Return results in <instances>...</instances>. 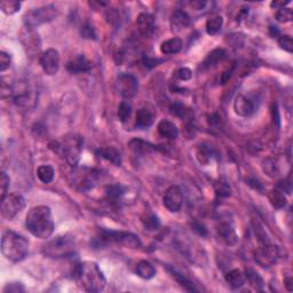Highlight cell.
I'll use <instances>...</instances> for the list:
<instances>
[{"instance_id": "obj_8", "label": "cell", "mask_w": 293, "mask_h": 293, "mask_svg": "<svg viewBox=\"0 0 293 293\" xmlns=\"http://www.w3.org/2000/svg\"><path fill=\"white\" fill-rule=\"evenodd\" d=\"M100 180V172L95 169L79 168L73 173L71 182L79 192H88L98 185Z\"/></svg>"}, {"instance_id": "obj_46", "label": "cell", "mask_w": 293, "mask_h": 293, "mask_svg": "<svg viewBox=\"0 0 293 293\" xmlns=\"http://www.w3.org/2000/svg\"><path fill=\"white\" fill-rule=\"evenodd\" d=\"M275 189L279 190L283 194H291V182H290L289 179L281 180V181L276 183Z\"/></svg>"}, {"instance_id": "obj_16", "label": "cell", "mask_w": 293, "mask_h": 293, "mask_svg": "<svg viewBox=\"0 0 293 293\" xmlns=\"http://www.w3.org/2000/svg\"><path fill=\"white\" fill-rule=\"evenodd\" d=\"M11 97L19 107H25L30 101V88L26 81H16L11 86Z\"/></svg>"}, {"instance_id": "obj_32", "label": "cell", "mask_w": 293, "mask_h": 293, "mask_svg": "<svg viewBox=\"0 0 293 293\" xmlns=\"http://www.w3.org/2000/svg\"><path fill=\"white\" fill-rule=\"evenodd\" d=\"M268 197H269V202H270V204L275 207V209H283V207L286 205V203H288L284 194L281 193L277 189H274L272 192H270Z\"/></svg>"}, {"instance_id": "obj_18", "label": "cell", "mask_w": 293, "mask_h": 293, "mask_svg": "<svg viewBox=\"0 0 293 293\" xmlns=\"http://www.w3.org/2000/svg\"><path fill=\"white\" fill-rule=\"evenodd\" d=\"M136 26L143 37L149 38L155 32V19L148 13H142L136 19Z\"/></svg>"}, {"instance_id": "obj_43", "label": "cell", "mask_w": 293, "mask_h": 293, "mask_svg": "<svg viewBox=\"0 0 293 293\" xmlns=\"http://www.w3.org/2000/svg\"><path fill=\"white\" fill-rule=\"evenodd\" d=\"M277 43H278V46L281 47L282 49H284L285 52L288 53L293 52V42L291 36H288V35L279 36L277 39Z\"/></svg>"}, {"instance_id": "obj_39", "label": "cell", "mask_w": 293, "mask_h": 293, "mask_svg": "<svg viewBox=\"0 0 293 293\" xmlns=\"http://www.w3.org/2000/svg\"><path fill=\"white\" fill-rule=\"evenodd\" d=\"M131 115H132V105L129 104L128 102L122 101V103L119 104L118 112H117L119 121L122 122H127V119L131 117Z\"/></svg>"}, {"instance_id": "obj_7", "label": "cell", "mask_w": 293, "mask_h": 293, "mask_svg": "<svg viewBox=\"0 0 293 293\" xmlns=\"http://www.w3.org/2000/svg\"><path fill=\"white\" fill-rule=\"evenodd\" d=\"M56 8L53 5H47L26 12L25 15L23 16V21H24L26 28L35 29L37 26L45 24V23L52 22L56 18Z\"/></svg>"}, {"instance_id": "obj_20", "label": "cell", "mask_w": 293, "mask_h": 293, "mask_svg": "<svg viewBox=\"0 0 293 293\" xmlns=\"http://www.w3.org/2000/svg\"><path fill=\"white\" fill-rule=\"evenodd\" d=\"M192 23V19L188 15V13L183 9H176V11L172 14L171 18V28L173 31L180 32L182 30L188 28Z\"/></svg>"}, {"instance_id": "obj_44", "label": "cell", "mask_w": 293, "mask_h": 293, "mask_svg": "<svg viewBox=\"0 0 293 293\" xmlns=\"http://www.w3.org/2000/svg\"><path fill=\"white\" fill-rule=\"evenodd\" d=\"M2 292L4 293H21V292H25V288L22 283L13 282V283H8V284L4 288V290H2Z\"/></svg>"}, {"instance_id": "obj_33", "label": "cell", "mask_w": 293, "mask_h": 293, "mask_svg": "<svg viewBox=\"0 0 293 293\" xmlns=\"http://www.w3.org/2000/svg\"><path fill=\"white\" fill-rule=\"evenodd\" d=\"M37 176L43 183H49L54 179V169L50 165H42L37 170Z\"/></svg>"}, {"instance_id": "obj_36", "label": "cell", "mask_w": 293, "mask_h": 293, "mask_svg": "<svg viewBox=\"0 0 293 293\" xmlns=\"http://www.w3.org/2000/svg\"><path fill=\"white\" fill-rule=\"evenodd\" d=\"M125 193H126V188L125 187H122V185H119V183H117V185L108 186L107 188H105V194H107L108 199H111V200L121 198Z\"/></svg>"}, {"instance_id": "obj_40", "label": "cell", "mask_w": 293, "mask_h": 293, "mask_svg": "<svg viewBox=\"0 0 293 293\" xmlns=\"http://www.w3.org/2000/svg\"><path fill=\"white\" fill-rule=\"evenodd\" d=\"M275 18L276 20L279 23H289L291 22L293 20V12L292 9L290 8H282V9H278V11H276V14H275Z\"/></svg>"}, {"instance_id": "obj_4", "label": "cell", "mask_w": 293, "mask_h": 293, "mask_svg": "<svg viewBox=\"0 0 293 293\" xmlns=\"http://www.w3.org/2000/svg\"><path fill=\"white\" fill-rule=\"evenodd\" d=\"M55 145L56 146L54 150L61 152L70 166L77 168L78 163L80 161L81 152H83V138L78 134H69L63 139L62 142H55Z\"/></svg>"}, {"instance_id": "obj_19", "label": "cell", "mask_w": 293, "mask_h": 293, "mask_svg": "<svg viewBox=\"0 0 293 293\" xmlns=\"http://www.w3.org/2000/svg\"><path fill=\"white\" fill-rule=\"evenodd\" d=\"M67 69L71 73H87V71L92 69V63L83 54H78V55L73 57L70 61H68Z\"/></svg>"}, {"instance_id": "obj_3", "label": "cell", "mask_w": 293, "mask_h": 293, "mask_svg": "<svg viewBox=\"0 0 293 293\" xmlns=\"http://www.w3.org/2000/svg\"><path fill=\"white\" fill-rule=\"evenodd\" d=\"M29 252V241L14 231H6L1 238V253L7 260L20 262Z\"/></svg>"}, {"instance_id": "obj_49", "label": "cell", "mask_w": 293, "mask_h": 293, "mask_svg": "<svg viewBox=\"0 0 293 293\" xmlns=\"http://www.w3.org/2000/svg\"><path fill=\"white\" fill-rule=\"evenodd\" d=\"M192 228H193V230L195 231V233L200 235V236H206V235H207V229L205 228V226H204V224H202V223L196 222V221H195V222L192 223Z\"/></svg>"}, {"instance_id": "obj_9", "label": "cell", "mask_w": 293, "mask_h": 293, "mask_svg": "<svg viewBox=\"0 0 293 293\" xmlns=\"http://www.w3.org/2000/svg\"><path fill=\"white\" fill-rule=\"evenodd\" d=\"M260 98L255 94L240 93L235 98L234 110L241 117H251L258 111Z\"/></svg>"}, {"instance_id": "obj_31", "label": "cell", "mask_w": 293, "mask_h": 293, "mask_svg": "<svg viewBox=\"0 0 293 293\" xmlns=\"http://www.w3.org/2000/svg\"><path fill=\"white\" fill-rule=\"evenodd\" d=\"M223 25V19L221 18L220 15H213L206 21L205 24V30L207 32V35L210 36H214L217 33L220 32L221 28Z\"/></svg>"}, {"instance_id": "obj_54", "label": "cell", "mask_w": 293, "mask_h": 293, "mask_svg": "<svg viewBox=\"0 0 293 293\" xmlns=\"http://www.w3.org/2000/svg\"><path fill=\"white\" fill-rule=\"evenodd\" d=\"M288 4H290V1H272L271 4H270V6H271V8H275V9H282V8H285V6L288 5Z\"/></svg>"}, {"instance_id": "obj_50", "label": "cell", "mask_w": 293, "mask_h": 293, "mask_svg": "<svg viewBox=\"0 0 293 293\" xmlns=\"http://www.w3.org/2000/svg\"><path fill=\"white\" fill-rule=\"evenodd\" d=\"M209 4L207 1H203V0H193V1H189L188 5L195 11H200V9H204V7Z\"/></svg>"}, {"instance_id": "obj_53", "label": "cell", "mask_w": 293, "mask_h": 293, "mask_svg": "<svg viewBox=\"0 0 293 293\" xmlns=\"http://www.w3.org/2000/svg\"><path fill=\"white\" fill-rule=\"evenodd\" d=\"M248 186H251L252 188L255 189V190H259V192H262V185L260 183V181H259L258 179L255 178H252V179H248Z\"/></svg>"}, {"instance_id": "obj_5", "label": "cell", "mask_w": 293, "mask_h": 293, "mask_svg": "<svg viewBox=\"0 0 293 293\" xmlns=\"http://www.w3.org/2000/svg\"><path fill=\"white\" fill-rule=\"evenodd\" d=\"M97 242L100 246L108 245L111 243L124 245L129 248H140L141 247V241L136 235L126 231H116L108 229H100L98 233Z\"/></svg>"}, {"instance_id": "obj_35", "label": "cell", "mask_w": 293, "mask_h": 293, "mask_svg": "<svg viewBox=\"0 0 293 293\" xmlns=\"http://www.w3.org/2000/svg\"><path fill=\"white\" fill-rule=\"evenodd\" d=\"M0 8L6 15H13L20 11L21 2L16 1V0H2L0 2Z\"/></svg>"}, {"instance_id": "obj_25", "label": "cell", "mask_w": 293, "mask_h": 293, "mask_svg": "<svg viewBox=\"0 0 293 293\" xmlns=\"http://www.w3.org/2000/svg\"><path fill=\"white\" fill-rule=\"evenodd\" d=\"M226 282L231 289L238 290L245 284L246 277H245L244 272L240 269H233L226 275Z\"/></svg>"}, {"instance_id": "obj_13", "label": "cell", "mask_w": 293, "mask_h": 293, "mask_svg": "<svg viewBox=\"0 0 293 293\" xmlns=\"http://www.w3.org/2000/svg\"><path fill=\"white\" fill-rule=\"evenodd\" d=\"M164 206L170 212L178 213L183 205V194L179 186H171L166 190L164 198H163Z\"/></svg>"}, {"instance_id": "obj_34", "label": "cell", "mask_w": 293, "mask_h": 293, "mask_svg": "<svg viewBox=\"0 0 293 293\" xmlns=\"http://www.w3.org/2000/svg\"><path fill=\"white\" fill-rule=\"evenodd\" d=\"M170 112L175 117L181 119H189L192 116V110L182 103H174L170 107Z\"/></svg>"}, {"instance_id": "obj_55", "label": "cell", "mask_w": 293, "mask_h": 293, "mask_svg": "<svg viewBox=\"0 0 293 293\" xmlns=\"http://www.w3.org/2000/svg\"><path fill=\"white\" fill-rule=\"evenodd\" d=\"M284 284L286 286V289H288V291L291 292L293 290V286H292V278L291 276H286L285 279H284Z\"/></svg>"}, {"instance_id": "obj_38", "label": "cell", "mask_w": 293, "mask_h": 293, "mask_svg": "<svg viewBox=\"0 0 293 293\" xmlns=\"http://www.w3.org/2000/svg\"><path fill=\"white\" fill-rule=\"evenodd\" d=\"M245 277H246L247 282L250 283L252 288H254L255 290H262V288H264V281H262V278L255 271L246 270V272H245Z\"/></svg>"}, {"instance_id": "obj_21", "label": "cell", "mask_w": 293, "mask_h": 293, "mask_svg": "<svg viewBox=\"0 0 293 293\" xmlns=\"http://www.w3.org/2000/svg\"><path fill=\"white\" fill-rule=\"evenodd\" d=\"M216 155L213 146L206 142L200 143L196 148V158L200 165H209Z\"/></svg>"}, {"instance_id": "obj_11", "label": "cell", "mask_w": 293, "mask_h": 293, "mask_svg": "<svg viewBox=\"0 0 293 293\" xmlns=\"http://www.w3.org/2000/svg\"><path fill=\"white\" fill-rule=\"evenodd\" d=\"M279 257L278 247L270 243L260 244L253 251V259L259 266L264 268H268L276 264Z\"/></svg>"}, {"instance_id": "obj_52", "label": "cell", "mask_w": 293, "mask_h": 293, "mask_svg": "<svg viewBox=\"0 0 293 293\" xmlns=\"http://www.w3.org/2000/svg\"><path fill=\"white\" fill-rule=\"evenodd\" d=\"M217 194L220 196H229L230 195V189L224 185V183H220L219 188H217Z\"/></svg>"}, {"instance_id": "obj_27", "label": "cell", "mask_w": 293, "mask_h": 293, "mask_svg": "<svg viewBox=\"0 0 293 293\" xmlns=\"http://www.w3.org/2000/svg\"><path fill=\"white\" fill-rule=\"evenodd\" d=\"M183 43L180 38H171L165 40L161 45V52L165 55H172V54H178L182 49Z\"/></svg>"}, {"instance_id": "obj_14", "label": "cell", "mask_w": 293, "mask_h": 293, "mask_svg": "<svg viewBox=\"0 0 293 293\" xmlns=\"http://www.w3.org/2000/svg\"><path fill=\"white\" fill-rule=\"evenodd\" d=\"M40 66L47 76L56 74L60 69V54L56 49H49L40 56Z\"/></svg>"}, {"instance_id": "obj_45", "label": "cell", "mask_w": 293, "mask_h": 293, "mask_svg": "<svg viewBox=\"0 0 293 293\" xmlns=\"http://www.w3.org/2000/svg\"><path fill=\"white\" fill-rule=\"evenodd\" d=\"M12 63V57L8 53L6 52H0V71L4 73L11 67Z\"/></svg>"}, {"instance_id": "obj_42", "label": "cell", "mask_w": 293, "mask_h": 293, "mask_svg": "<svg viewBox=\"0 0 293 293\" xmlns=\"http://www.w3.org/2000/svg\"><path fill=\"white\" fill-rule=\"evenodd\" d=\"M9 176L7 175L6 172H1L0 173V200L2 198H5L6 196L8 195V188H9Z\"/></svg>"}, {"instance_id": "obj_6", "label": "cell", "mask_w": 293, "mask_h": 293, "mask_svg": "<svg viewBox=\"0 0 293 293\" xmlns=\"http://www.w3.org/2000/svg\"><path fill=\"white\" fill-rule=\"evenodd\" d=\"M74 252V243L73 238L67 236H57L44 245L43 253L49 258H67Z\"/></svg>"}, {"instance_id": "obj_23", "label": "cell", "mask_w": 293, "mask_h": 293, "mask_svg": "<svg viewBox=\"0 0 293 293\" xmlns=\"http://www.w3.org/2000/svg\"><path fill=\"white\" fill-rule=\"evenodd\" d=\"M155 122V114L150 109L141 108L136 112L135 125L139 128H148L154 124Z\"/></svg>"}, {"instance_id": "obj_37", "label": "cell", "mask_w": 293, "mask_h": 293, "mask_svg": "<svg viewBox=\"0 0 293 293\" xmlns=\"http://www.w3.org/2000/svg\"><path fill=\"white\" fill-rule=\"evenodd\" d=\"M142 223L148 230H157L159 226H161V221L154 213H146L142 218Z\"/></svg>"}, {"instance_id": "obj_17", "label": "cell", "mask_w": 293, "mask_h": 293, "mask_svg": "<svg viewBox=\"0 0 293 293\" xmlns=\"http://www.w3.org/2000/svg\"><path fill=\"white\" fill-rule=\"evenodd\" d=\"M21 42L26 53L29 54H36L42 47V42H40L38 33L33 29L26 28V26L21 33Z\"/></svg>"}, {"instance_id": "obj_24", "label": "cell", "mask_w": 293, "mask_h": 293, "mask_svg": "<svg viewBox=\"0 0 293 293\" xmlns=\"http://www.w3.org/2000/svg\"><path fill=\"white\" fill-rule=\"evenodd\" d=\"M158 134L162 138L169 139V140H175L179 136V129L176 126L170 121H161L157 125Z\"/></svg>"}, {"instance_id": "obj_10", "label": "cell", "mask_w": 293, "mask_h": 293, "mask_svg": "<svg viewBox=\"0 0 293 293\" xmlns=\"http://www.w3.org/2000/svg\"><path fill=\"white\" fill-rule=\"evenodd\" d=\"M25 207V198L18 193L8 194L1 199V216L7 220H12Z\"/></svg>"}, {"instance_id": "obj_2", "label": "cell", "mask_w": 293, "mask_h": 293, "mask_svg": "<svg viewBox=\"0 0 293 293\" xmlns=\"http://www.w3.org/2000/svg\"><path fill=\"white\" fill-rule=\"evenodd\" d=\"M76 279L78 285L84 291L98 293L103 291L107 285L103 272L98 264L93 261H85L78 266L76 269Z\"/></svg>"}, {"instance_id": "obj_1", "label": "cell", "mask_w": 293, "mask_h": 293, "mask_svg": "<svg viewBox=\"0 0 293 293\" xmlns=\"http://www.w3.org/2000/svg\"><path fill=\"white\" fill-rule=\"evenodd\" d=\"M25 224L30 233L40 240L49 238L54 233V220L49 206L32 207L26 216Z\"/></svg>"}, {"instance_id": "obj_47", "label": "cell", "mask_w": 293, "mask_h": 293, "mask_svg": "<svg viewBox=\"0 0 293 293\" xmlns=\"http://www.w3.org/2000/svg\"><path fill=\"white\" fill-rule=\"evenodd\" d=\"M81 36L86 39H97V33H95L94 28L88 24L83 26V29H81Z\"/></svg>"}, {"instance_id": "obj_41", "label": "cell", "mask_w": 293, "mask_h": 293, "mask_svg": "<svg viewBox=\"0 0 293 293\" xmlns=\"http://www.w3.org/2000/svg\"><path fill=\"white\" fill-rule=\"evenodd\" d=\"M264 171L267 173L269 176H278L279 175V169L277 163H276L274 159H267V161L264 162Z\"/></svg>"}, {"instance_id": "obj_22", "label": "cell", "mask_w": 293, "mask_h": 293, "mask_svg": "<svg viewBox=\"0 0 293 293\" xmlns=\"http://www.w3.org/2000/svg\"><path fill=\"white\" fill-rule=\"evenodd\" d=\"M224 57H226V50L222 49H214L206 56V59L203 61V63H200V69L202 70L212 69V68L218 66L220 62H222Z\"/></svg>"}, {"instance_id": "obj_15", "label": "cell", "mask_w": 293, "mask_h": 293, "mask_svg": "<svg viewBox=\"0 0 293 293\" xmlns=\"http://www.w3.org/2000/svg\"><path fill=\"white\" fill-rule=\"evenodd\" d=\"M216 231L218 238L222 244L227 245V246H234V245L237 244L238 237L231 223L221 221V222L217 224Z\"/></svg>"}, {"instance_id": "obj_51", "label": "cell", "mask_w": 293, "mask_h": 293, "mask_svg": "<svg viewBox=\"0 0 293 293\" xmlns=\"http://www.w3.org/2000/svg\"><path fill=\"white\" fill-rule=\"evenodd\" d=\"M234 69H235V66L233 64V66H231L230 68H228V69L224 71V73L221 74V78H220V84H226L228 80L230 79V77H231V74H233V73H234Z\"/></svg>"}, {"instance_id": "obj_30", "label": "cell", "mask_w": 293, "mask_h": 293, "mask_svg": "<svg viewBox=\"0 0 293 293\" xmlns=\"http://www.w3.org/2000/svg\"><path fill=\"white\" fill-rule=\"evenodd\" d=\"M135 271L139 277L143 279H151L156 275V268L154 267V265L146 260L140 261L139 264L136 265Z\"/></svg>"}, {"instance_id": "obj_26", "label": "cell", "mask_w": 293, "mask_h": 293, "mask_svg": "<svg viewBox=\"0 0 293 293\" xmlns=\"http://www.w3.org/2000/svg\"><path fill=\"white\" fill-rule=\"evenodd\" d=\"M128 146H129V148H131V150L134 152L135 155H148V154H150V152L156 150L155 146H152V145H150V143L142 141V140H138V139L132 140V141L129 142Z\"/></svg>"}, {"instance_id": "obj_12", "label": "cell", "mask_w": 293, "mask_h": 293, "mask_svg": "<svg viewBox=\"0 0 293 293\" xmlns=\"http://www.w3.org/2000/svg\"><path fill=\"white\" fill-rule=\"evenodd\" d=\"M118 93L124 98H134L139 91V81L135 76L131 73H121L116 81Z\"/></svg>"}, {"instance_id": "obj_29", "label": "cell", "mask_w": 293, "mask_h": 293, "mask_svg": "<svg viewBox=\"0 0 293 293\" xmlns=\"http://www.w3.org/2000/svg\"><path fill=\"white\" fill-rule=\"evenodd\" d=\"M98 155L102 157L105 161L112 163V164L116 166H119L122 164V157L121 154L117 149L114 148V146H108V148H102L98 151Z\"/></svg>"}, {"instance_id": "obj_48", "label": "cell", "mask_w": 293, "mask_h": 293, "mask_svg": "<svg viewBox=\"0 0 293 293\" xmlns=\"http://www.w3.org/2000/svg\"><path fill=\"white\" fill-rule=\"evenodd\" d=\"M193 76V73L192 70H189L188 68H181V69H179L176 71V77L179 78L180 80H189L190 78Z\"/></svg>"}, {"instance_id": "obj_28", "label": "cell", "mask_w": 293, "mask_h": 293, "mask_svg": "<svg viewBox=\"0 0 293 293\" xmlns=\"http://www.w3.org/2000/svg\"><path fill=\"white\" fill-rule=\"evenodd\" d=\"M169 270H170V272H171V275L173 276V278H175V281L178 282L179 284L186 290V291H188V292H198V289L196 288V285L194 284V283L190 281V279L187 277L186 275L181 274V272L176 270V269L171 268V267H169Z\"/></svg>"}]
</instances>
